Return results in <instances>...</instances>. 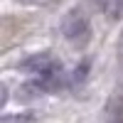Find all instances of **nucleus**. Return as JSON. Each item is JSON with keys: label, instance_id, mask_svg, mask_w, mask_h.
Returning a JSON list of instances; mask_svg holds the SVG:
<instances>
[{"label": "nucleus", "instance_id": "obj_6", "mask_svg": "<svg viewBox=\"0 0 123 123\" xmlns=\"http://www.w3.org/2000/svg\"><path fill=\"white\" fill-rule=\"evenodd\" d=\"M39 94H42V91L35 86V81H30V84H25V86L17 89V101H32V98H37Z\"/></svg>", "mask_w": 123, "mask_h": 123}, {"label": "nucleus", "instance_id": "obj_2", "mask_svg": "<svg viewBox=\"0 0 123 123\" xmlns=\"http://www.w3.org/2000/svg\"><path fill=\"white\" fill-rule=\"evenodd\" d=\"M62 67L59 62L49 54V52H39V54H32V57H27L22 64H20V69L27 71V74H32V76H39V74H47V71H52Z\"/></svg>", "mask_w": 123, "mask_h": 123}, {"label": "nucleus", "instance_id": "obj_5", "mask_svg": "<svg viewBox=\"0 0 123 123\" xmlns=\"http://www.w3.org/2000/svg\"><path fill=\"white\" fill-rule=\"evenodd\" d=\"M0 123H37V116L32 111H22V113H5Z\"/></svg>", "mask_w": 123, "mask_h": 123}, {"label": "nucleus", "instance_id": "obj_3", "mask_svg": "<svg viewBox=\"0 0 123 123\" xmlns=\"http://www.w3.org/2000/svg\"><path fill=\"white\" fill-rule=\"evenodd\" d=\"M32 81H35V86L42 91V94H57V91L64 89V84H67L62 67H57V69H52V71H47V74H39V76H35Z\"/></svg>", "mask_w": 123, "mask_h": 123}, {"label": "nucleus", "instance_id": "obj_8", "mask_svg": "<svg viewBox=\"0 0 123 123\" xmlns=\"http://www.w3.org/2000/svg\"><path fill=\"white\" fill-rule=\"evenodd\" d=\"M17 3H47V0H17Z\"/></svg>", "mask_w": 123, "mask_h": 123}, {"label": "nucleus", "instance_id": "obj_1", "mask_svg": "<svg viewBox=\"0 0 123 123\" xmlns=\"http://www.w3.org/2000/svg\"><path fill=\"white\" fill-rule=\"evenodd\" d=\"M62 32H64V37L69 39L71 44H84L91 30H89V20L79 12V10H71V12L64 15V20H62Z\"/></svg>", "mask_w": 123, "mask_h": 123}, {"label": "nucleus", "instance_id": "obj_4", "mask_svg": "<svg viewBox=\"0 0 123 123\" xmlns=\"http://www.w3.org/2000/svg\"><path fill=\"white\" fill-rule=\"evenodd\" d=\"M94 5L108 20H121L123 17V0H94Z\"/></svg>", "mask_w": 123, "mask_h": 123}, {"label": "nucleus", "instance_id": "obj_7", "mask_svg": "<svg viewBox=\"0 0 123 123\" xmlns=\"http://www.w3.org/2000/svg\"><path fill=\"white\" fill-rule=\"evenodd\" d=\"M89 69H91V62H89V59H81V64L74 69V76H71V79H74L76 84L86 81V76H89Z\"/></svg>", "mask_w": 123, "mask_h": 123}]
</instances>
